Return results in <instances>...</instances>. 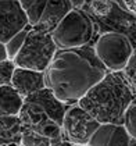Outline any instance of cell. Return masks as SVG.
<instances>
[{
  "label": "cell",
  "mask_w": 136,
  "mask_h": 146,
  "mask_svg": "<svg viewBox=\"0 0 136 146\" xmlns=\"http://www.w3.org/2000/svg\"><path fill=\"white\" fill-rule=\"evenodd\" d=\"M107 72L108 70L96 56L94 47L58 49L45 71L46 88L63 103H78Z\"/></svg>",
  "instance_id": "cell-1"
},
{
  "label": "cell",
  "mask_w": 136,
  "mask_h": 146,
  "mask_svg": "<svg viewBox=\"0 0 136 146\" xmlns=\"http://www.w3.org/2000/svg\"><path fill=\"white\" fill-rule=\"evenodd\" d=\"M133 89L122 72H107L79 102L81 107L100 124H122L124 114L132 103Z\"/></svg>",
  "instance_id": "cell-2"
},
{
  "label": "cell",
  "mask_w": 136,
  "mask_h": 146,
  "mask_svg": "<svg viewBox=\"0 0 136 146\" xmlns=\"http://www.w3.org/2000/svg\"><path fill=\"white\" fill-rule=\"evenodd\" d=\"M58 52L51 34L42 32L36 28L29 29L22 49L14 58L17 67L45 72L51 64L53 58Z\"/></svg>",
  "instance_id": "cell-3"
},
{
  "label": "cell",
  "mask_w": 136,
  "mask_h": 146,
  "mask_svg": "<svg viewBox=\"0 0 136 146\" xmlns=\"http://www.w3.org/2000/svg\"><path fill=\"white\" fill-rule=\"evenodd\" d=\"M94 28L88 14L72 10L51 32L58 49H78L89 43Z\"/></svg>",
  "instance_id": "cell-4"
},
{
  "label": "cell",
  "mask_w": 136,
  "mask_h": 146,
  "mask_svg": "<svg viewBox=\"0 0 136 146\" xmlns=\"http://www.w3.org/2000/svg\"><path fill=\"white\" fill-rule=\"evenodd\" d=\"M94 52L108 71L121 72L132 56L133 47L124 34L107 32L97 39Z\"/></svg>",
  "instance_id": "cell-5"
},
{
  "label": "cell",
  "mask_w": 136,
  "mask_h": 146,
  "mask_svg": "<svg viewBox=\"0 0 136 146\" xmlns=\"http://www.w3.org/2000/svg\"><path fill=\"white\" fill-rule=\"evenodd\" d=\"M102 124L94 120L79 104L71 106L65 111L63 128L67 139L75 146H88L93 134Z\"/></svg>",
  "instance_id": "cell-6"
},
{
  "label": "cell",
  "mask_w": 136,
  "mask_h": 146,
  "mask_svg": "<svg viewBox=\"0 0 136 146\" xmlns=\"http://www.w3.org/2000/svg\"><path fill=\"white\" fill-rule=\"evenodd\" d=\"M28 25L29 21L18 0H0V42L6 45Z\"/></svg>",
  "instance_id": "cell-7"
},
{
  "label": "cell",
  "mask_w": 136,
  "mask_h": 146,
  "mask_svg": "<svg viewBox=\"0 0 136 146\" xmlns=\"http://www.w3.org/2000/svg\"><path fill=\"white\" fill-rule=\"evenodd\" d=\"M132 141L122 124H102L88 146H131Z\"/></svg>",
  "instance_id": "cell-8"
},
{
  "label": "cell",
  "mask_w": 136,
  "mask_h": 146,
  "mask_svg": "<svg viewBox=\"0 0 136 146\" xmlns=\"http://www.w3.org/2000/svg\"><path fill=\"white\" fill-rule=\"evenodd\" d=\"M11 85L24 99L46 88L45 72L17 67L13 75Z\"/></svg>",
  "instance_id": "cell-9"
},
{
  "label": "cell",
  "mask_w": 136,
  "mask_h": 146,
  "mask_svg": "<svg viewBox=\"0 0 136 146\" xmlns=\"http://www.w3.org/2000/svg\"><path fill=\"white\" fill-rule=\"evenodd\" d=\"M72 10L74 7H72L71 0H49L40 21L34 28L42 32L51 34L58 27V24L67 17L68 13Z\"/></svg>",
  "instance_id": "cell-10"
},
{
  "label": "cell",
  "mask_w": 136,
  "mask_h": 146,
  "mask_svg": "<svg viewBox=\"0 0 136 146\" xmlns=\"http://www.w3.org/2000/svg\"><path fill=\"white\" fill-rule=\"evenodd\" d=\"M24 131L20 115H0V146L17 143Z\"/></svg>",
  "instance_id": "cell-11"
},
{
  "label": "cell",
  "mask_w": 136,
  "mask_h": 146,
  "mask_svg": "<svg viewBox=\"0 0 136 146\" xmlns=\"http://www.w3.org/2000/svg\"><path fill=\"white\" fill-rule=\"evenodd\" d=\"M24 98L13 85L0 86V115H20Z\"/></svg>",
  "instance_id": "cell-12"
},
{
  "label": "cell",
  "mask_w": 136,
  "mask_h": 146,
  "mask_svg": "<svg viewBox=\"0 0 136 146\" xmlns=\"http://www.w3.org/2000/svg\"><path fill=\"white\" fill-rule=\"evenodd\" d=\"M24 13L26 14V18L29 21V25L34 28L40 21L45 9L49 0H18Z\"/></svg>",
  "instance_id": "cell-13"
},
{
  "label": "cell",
  "mask_w": 136,
  "mask_h": 146,
  "mask_svg": "<svg viewBox=\"0 0 136 146\" xmlns=\"http://www.w3.org/2000/svg\"><path fill=\"white\" fill-rule=\"evenodd\" d=\"M20 146H51V139L35 129H24Z\"/></svg>",
  "instance_id": "cell-14"
},
{
  "label": "cell",
  "mask_w": 136,
  "mask_h": 146,
  "mask_svg": "<svg viewBox=\"0 0 136 146\" xmlns=\"http://www.w3.org/2000/svg\"><path fill=\"white\" fill-rule=\"evenodd\" d=\"M29 32V29H24L20 34H17L15 36H13L11 39L6 43V50H7V57L10 60H14L17 54L20 53V50L22 49L24 42L26 39V35Z\"/></svg>",
  "instance_id": "cell-15"
},
{
  "label": "cell",
  "mask_w": 136,
  "mask_h": 146,
  "mask_svg": "<svg viewBox=\"0 0 136 146\" xmlns=\"http://www.w3.org/2000/svg\"><path fill=\"white\" fill-rule=\"evenodd\" d=\"M122 125L126 128V131L131 135V138L133 141H136V98L132 100V103L129 104V107L125 111Z\"/></svg>",
  "instance_id": "cell-16"
},
{
  "label": "cell",
  "mask_w": 136,
  "mask_h": 146,
  "mask_svg": "<svg viewBox=\"0 0 136 146\" xmlns=\"http://www.w3.org/2000/svg\"><path fill=\"white\" fill-rule=\"evenodd\" d=\"M15 68H17V66H15L14 60H10V58L0 63V86L11 85Z\"/></svg>",
  "instance_id": "cell-17"
},
{
  "label": "cell",
  "mask_w": 136,
  "mask_h": 146,
  "mask_svg": "<svg viewBox=\"0 0 136 146\" xmlns=\"http://www.w3.org/2000/svg\"><path fill=\"white\" fill-rule=\"evenodd\" d=\"M124 74L126 82L131 85V88L133 90H136V47L133 49V53L129 58L128 64L125 66V68L121 71Z\"/></svg>",
  "instance_id": "cell-18"
},
{
  "label": "cell",
  "mask_w": 136,
  "mask_h": 146,
  "mask_svg": "<svg viewBox=\"0 0 136 146\" xmlns=\"http://www.w3.org/2000/svg\"><path fill=\"white\" fill-rule=\"evenodd\" d=\"M90 9L96 15L106 17L113 10V1L111 0H92Z\"/></svg>",
  "instance_id": "cell-19"
},
{
  "label": "cell",
  "mask_w": 136,
  "mask_h": 146,
  "mask_svg": "<svg viewBox=\"0 0 136 146\" xmlns=\"http://www.w3.org/2000/svg\"><path fill=\"white\" fill-rule=\"evenodd\" d=\"M9 57H7V50H6V45L3 43V42H0V63L1 61H4V60H7Z\"/></svg>",
  "instance_id": "cell-20"
},
{
  "label": "cell",
  "mask_w": 136,
  "mask_h": 146,
  "mask_svg": "<svg viewBox=\"0 0 136 146\" xmlns=\"http://www.w3.org/2000/svg\"><path fill=\"white\" fill-rule=\"evenodd\" d=\"M83 1L85 0H71L72 7H81V6H83Z\"/></svg>",
  "instance_id": "cell-21"
},
{
  "label": "cell",
  "mask_w": 136,
  "mask_h": 146,
  "mask_svg": "<svg viewBox=\"0 0 136 146\" xmlns=\"http://www.w3.org/2000/svg\"><path fill=\"white\" fill-rule=\"evenodd\" d=\"M57 146H74V145H72L69 141H63V142H60Z\"/></svg>",
  "instance_id": "cell-22"
},
{
  "label": "cell",
  "mask_w": 136,
  "mask_h": 146,
  "mask_svg": "<svg viewBox=\"0 0 136 146\" xmlns=\"http://www.w3.org/2000/svg\"><path fill=\"white\" fill-rule=\"evenodd\" d=\"M6 146H18L17 143H10V145H6Z\"/></svg>",
  "instance_id": "cell-23"
},
{
  "label": "cell",
  "mask_w": 136,
  "mask_h": 146,
  "mask_svg": "<svg viewBox=\"0 0 136 146\" xmlns=\"http://www.w3.org/2000/svg\"><path fill=\"white\" fill-rule=\"evenodd\" d=\"M131 146H136V141H133V142L131 143Z\"/></svg>",
  "instance_id": "cell-24"
}]
</instances>
